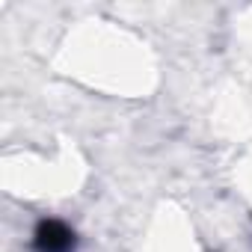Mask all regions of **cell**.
Listing matches in <instances>:
<instances>
[{"label": "cell", "mask_w": 252, "mask_h": 252, "mask_svg": "<svg viewBox=\"0 0 252 252\" xmlns=\"http://www.w3.org/2000/svg\"><path fill=\"white\" fill-rule=\"evenodd\" d=\"M36 243H39L42 252H68L74 240H71V231L63 228L60 222H45V225L39 228Z\"/></svg>", "instance_id": "1"}]
</instances>
